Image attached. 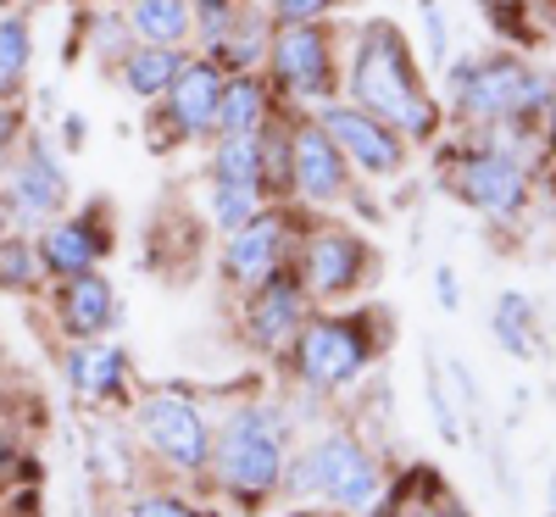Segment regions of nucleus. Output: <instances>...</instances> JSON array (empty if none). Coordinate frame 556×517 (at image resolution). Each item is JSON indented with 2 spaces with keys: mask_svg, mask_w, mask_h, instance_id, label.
Here are the masks:
<instances>
[{
  "mask_svg": "<svg viewBox=\"0 0 556 517\" xmlns=\"http://www.w3.org/2000/svg\"><path fill=\"white\" fill-rule=\"evenodd\" d=\"M351 96L367 117L390 123L406 139H429L440 128V106L429 101L424 73L412 62V45L390 17H374L356 39V62H351Z\"/></svg>",
  "mask_w": 556,
  "mask_h": 517,
  "instance_id": "obj_1",
  "label": "nucleus"
},
{
  "mask_svg": "<svg viewBox=\"0 0 556 517\" xmlns=\"http://www.w3.org/2000/svg\"><path fill=\"white\" fill-rule=\"evenodd\" d=\"M212 474L228 501L262 506L278 484H285V412L262 401H245L223 417L212 434Z\"/></svg>",
  "mask_w": 556,
  "mask_h": 517,
  "instance_id": "obj_2",
  "label": "nucleus"
},
{
  "mask_svg": "<svg viewBox=\"0 0 556 517\" xmlns=\"http://www.w3.org/2000/svg\"><path fill=\"white\" fill-rule=\"evenodd\" d=\"M278 490H290L295 501L323 495L334 512L362 517V512H379V501H384V474H379V462L367 456V445H362L356 434H323V440H312L301 456H290L285 484H278Z\"/></svg>",
  "mask_w": 556,
  "mask_h": 517,
  "instance_id": "obj_3",
  "label": "nucleus"
},
{
  "mask_svg": "<svg viewBox=\"0 0 556 517\" xmlns=\"http://www.w3.org/2000/svg\"><path fill=\"white\" fill-rule=\"evenodd\" d=\"M456 84V106L473 123H523L540 106H551V84L534 78L523 62L513 56H490V62H468L451 73Z\"/></svg>",
  "mask_w": 556,
  "mask_h": 517,
  "instance_id": "obj_4",
  "label": "nucleus"
},
{
  "mask_svg": "<svg viewBox=\"0 0 556 517\" xmlns=\"http://www.w3.org/2000/svg\"><path fill=\"white\" fill-rule=\"evenodd\" d=\"M134 429L146 440V451L162 456L173 474H206L212 467V429L190 395H178V390L146 395L134 412Z\"/></svg>",
  "mask_w": 556,
  "mask_h": 517,
  "instance_id": "obj_5",
  "label": "nucleus"
},
{
  "mask_svg": "<svg viewBox=\"0 0 556 517\" xmlns=\"http://www.w3.org/2000/svg\"><path fill=\"white\" fill-rule=\"evenodd\" d=\"M295 373L312 384V390H345L351 379H362L367 367V335L362 323L351 317H312L295 328Z\"/></svg>",
  "mask_w": 556,
  "mask_h": 517,
  "instance_id": "obj_6",
  "label": "nucleus"
},
{
  "mask_svg": "<svg viewBox=\"0 0 556 517\" xmlns=\"http://www.w3.org/2000/svg\"><path fill=\"white\" fill-rule=\"evenodd\" d=\"M67 167L56 162L51 139L45 134H28L23 139V156L12 162V184H7V212L28 228V223H51L62 206H67Z\"/></svg>",
  "mask_w": 556,
  "mask_h": 517,
  "instance_id": "obj_7",
  "label": "nucleus"
},
{
  "mask_svg": "<svg viewBox=\"0 0 556 517\" xmlns=\"http://www.w3.org/2000/svg\"><path fill=\"white\" fill-rule=\"evenodd\" d=\"M451 190L468 201L473 212L506 223V217H518L523 201H529V173H523L518 156H506V151H473V156L456 162Z\"/></svg>",
  "mask_w": 556,
  "mask_h": 517,
  "instance_id": "obj_8",
  "label": "nucleus"
},
{
  "mask_svg": "<svg viewBox=\"0 0 556 517\" xmlns=\"http://www.w3.org/2000/svg\"><path fill=\"white\" fill-rule=\"evenodd\" d=\"M273 73L278 84L301 101H329L334 96V45L317 23H285L273 39Z\"/></svg>",
  "mask_w": 556,
  "mask_h": 517,
  "instance_id": "obj_9",
  "label": "nucleus"
},
{
  "mask_svg": "<svg viewBox=\"0 0 556 517\" xmlns=\"http://www.w3.org/2000/svg\"><path fill=\"white\" fill-rule=\"evenodd\" d=\"M323 134L340 146V156H351L362 173H374V178H390L406 162L401 134L390 123H379V117H367L362 106H329L323 112Z\"/></svg>",
  "mask_w": 556,
  "mask_h": 517,
  "instance_id": "obj_10",
  "label": "nucleus"
},
{
  "mask_svg": "<svg viewBox=\"0 0 556 517\" xmlns=\"http://www.w3.org/2000/svg\"><path fill=\"white\" fill-rule=\"evenodd\" d=\"M367 262H374V256H367V245L356 240L351 228H317L306 256H301V273H306V290L312 295L340 301V295H351L362 278H367Z\"/></svg>",
  "mask_w": 556,
  "mask_h": 517,
  "instance_id": "obj_11",
  "label": "nucleus"
},
{
  "mask_svg": "<svg viewBox=\"0 0 556 517\" xmlns=\"http://www.w3.org/2000/svg\"><path fill=\"white\" fill-rule=\"evenodd\" d=\"M278 267H285V217L278 212H256L251 223H240L235 234H228V251H223L228 285L256 290L262 278H273Z\"/></svg>",
  "mask_w": 556,
  "mask_h": 517,
  "instance_id": "obj_12",
  "label": "nucleus"
},
{
  "mask_svg": "<svg viewBox=\"0 0 556 517\" xmlns=\"http://www.w3.org/2000/svg\"><path fill=\"white\" fill-rule=\"evenodd\" d=\"M34 251H39V267H45V273L78 278V273H96V267H101V256L112 251V234L101 228V212H84V217L51 223Z\"/></svg>",
  "mask_w": 556,
  "mask_h": 517,
  "instance_id": "obj_13",
  "label": "nucleus"
},
{
  "mask_svg": "<svg viewBox=\"0 0 556 517\" xmlns=\"http://www.w3.org/2000/svg\"><path fill=\"white\" fill-rule=\"evenodd\" d=\"M306 317V290H301V278H290L285 267H278L273 278H262L256 285V301L245 312V328H251V340L262 351H278V345H290V335L301 328Z\"/></svg>",
  "mask_w": 556,
  "mask_h": 517,
  "instance_id": "obj_14",
  "label": "nucleus"
},
{
  "mask_svg": "<svg viewBox=\"0 0 556 517\" xmlns=\"http://www.w3.org/2000/svg\"><path fill=\"white\" fill-rule=\"evenodd\" d=\"M290 167H295V190L306 201H334L345 190V156L323 123H301L295 139H290Z\"/></svg>",
  "mask_w": 556,
  "mask_h": 517,
  "instance_id": "obj_15",
  "label": "nucleus"
},
{
  "mask_svg": "<svg viewBox=\"0 0 556 517\" xmlns=\"http://www.w3.org/2000/svg\"><path fill=\"white\" fill-rule=\"evenodd\" d=\"M217 101H223V73L217 62H184L178 78L167 84V112L184 139H201L217 128Z\"/></svg>",
  "mask_w": 556,
  "mask_h": 517,
  "instance_id": "obj_16",
  "label": "nucleus"
},
{
  "mask_svg": "<svg viewBox=\"0 0 556 517\" xmlns=\"http://www.w3.org/2000/svg\"><path fill=\"white\" fill-rule=\"evenodd\" d=\"M117 317V290L106 285L101 273H78L62 278V295H56V323L67 328L73 340H101Z\"/></svg>",
  "mask_w": 556,
  "mask_h": 517,
  "instance_id": "obj_17",
  "label": "nucleus"
},
{
  "mask_svg": "<svg viewBox=\"0 0 556 517\" xmlns=\"http://www.w3.org/2000/svg\"><path fill=\"white\" fill-rule=\"evenodd\" d=\"M67 384H73L84 401H112V395L128 384V356H123L117 345L84 340L78 351H67Z\"/></svg>",
  "mask_w": 556,
  "mask_h": 517,
  "instance_id": "obj_18",
  "label": "nucleus"
},
{
  "mask_svg": "<svg viewBox=\"0 0 556 517\" xmlns=\"http://www.w3.org/2000/svg\"><path fill=\"white\" fill-rule=\"evenodd\" d=\"M178 67H184L178 45H134V51H123V89L139 101H156V96H167Z\"/></svg>",
  "mask_w": 556,
  "mask_h": 517,
  "instance_id": "obj_19",
  "label": "nucleus"
},
{
  "mask_svg": "<svg viewBox=\"0 0 556 517\" xmlns=\"http://www.w3.org/2000/svg\"><path fill=\"white\" fill-rule=\"evenodd\" d=\"M490 335L506 356H523L534 362L540 356V323H534V301L529 295H501L495 312H490Z\"/></svg>",
  "mask_w": 556,
  "mask_h": 517,
  "instance_id": "obj_20",
  "label": "nucleus"
},
{
  "mask_svg": "<svg viewBox=\"0 0 556 517\" xmlns=\"http://www.w3.org/2000/svg\"><path fill=\"white\" fill-rule=\"evenodd\" d=\"M128 28L146 45H178L190 34V0H128Z\"/></svg>",
  "mask_w": 556,
  "mask_h": 517,
  "instance_id": "obj_21",
  "label": "nucleus"
},
{
  "mask_svg": "<svg viewBox=\"0 0 556 517\" xmlns=\"http://www.w3.org/2000/svg\"><path fill=\"white\" fill-rule=\"evenodd\" d=\"M34 62V28L17 12H0V101H12Z\"/></svg>",
  "mask_w": 556,
  "mask_h": 517,
  "instance_id": "obj_22",
  "label": "nucleus"
},
{
  "mask_svg": "<svg viewBox=\"0 0 556 517\" xmlns=\"http://www.w3.org/2000/svg\"><path fill=\"white\" fill-rule=\"evenodd\" d=\"M212 184H240V190H262V146H256V134H223V139H217Z\"/></svg>",
  "mask_w": 556,
  "mask_h": 517,
  "instance_id": "obj_23",
  "label": "nucleus"
},
{
  "mask_svg": "<svg viewBox=\"0 0 556 517\" xmlns=\"http://www.w3.org/2000/svg\"><path fill=\"white\" fill-rule=\"evenodd\" d=\"M267 117V101H262V84L256 78H235L223 84V101H217V134H256Z\"/></svg>",
  "mask_w": 556,
  "mask_h": 517,
  "instance_id": "obj_24",
  "label": "nucleus"
},
{
  "mask_svg": "<svg viewBox=\"0 0 556 517\" xmlns=\"http://www.w3.org/2000/svg\"><path fill=\"white\" fill-rule=\"evenodd\" d=\"M212 212H217V228L235 234L240 223H251L262 212V190H240V184H212Z\"/></svg>",
  "mask_w": 556,
  "mask_h": 517,
  "instance_id": "obj_25",
  "label": "nucleus"
},
{
  "mask_svg": "<svg viewBox=\"0 0 556 517\" xmlns=\"http://www.w3.org/2000/svg\"><path fill=\"white\" fill-rule=\"evenodd\" d=\"M39 273H45V267H39V251H34V245L12 240L7 251H0V285H7V290H28Z\"/></svg>",
  "mask_w": 556,
  "mask_h": 517,
  "instance_id": "obj_26",
  "label": "nucleus"
},
{
  "mask_svg": "<svg viewBox=\"0 0 556 517\" xmlns=\"http://www.w3.org/2000/svg\"><path fill=\"white\" fill-rule=\"evenodd\" d=\"M128 517H212V512L178 501V495H139V501L128 506Z\"/></svg>",
  "mask_w": 556,
  "mask_h": 517,
  "instance_id": "obj_27",
  "label": "nucleus"
},
{
  "mask_svg": "<svg viewBox=\"0 0 556 517\" xmlns=\"http://www.w3.org/2000/svg\"><path fill=\"white\" fill-rule=\"evenodd\" d=\"M195 17H201V34L217 45L228 34V23H235V0H195Z\"/></svg>",
  "mask_w": 556,
  "mask_h": 517,
  "instance_id": "obj_28",
  "label": "nucleus"
},
{
  "mask_svg": "<svg viewBox=\"0 0 556 517\" xmlns=\"http://www.w3.org/2000/svg\"><path fill=\"white\" fill-rule=\"evenodd\" d=\"M17 139H23V112H17L12 101H0V173L12 167V156H17Z\"/></svg>",
  "mask_w": 556,
  "mask_h": 517,
  "instance_id": "obj_29",
  "label": "nucleus"
},
{
  "mask_svg": "<svg viewBox=\"0 0 556 517\" xmlns=\"http://www.w3.org/2000/svg\"><path fill=\"white\" fill-rule=\"evenodd\" d=\"M329 7H334V0H273L278 23H317Z\"/></svg>",
  "mask_w": 556,
  "mask_h": 517,
  "instance_id": "obj_30",
  "label": "nucleus"
},
{
  "mask_svg": "<svg viewBox=\"0 0 556 517\" xmlns=\"http://www.w3.org/2000/svg\"><path fill=\"white\" fill-rule=\"evenodd\" d=\"M434 285H440V301H445V306H456V278H451V267H440V273H434Z\"/></svg>",
  "mask_w": 556,
  "mask_h": 517,
  "instance_id": "obj_31",
  "label": "nucleus"
},
{
  "mask_svg": "<svg viewBox=\"0 0 556 517\" xmlns=\"http://www.w3.org/2000/svg\"><path fill=\"white\" fill-rule=\"evenodd\" d=\"M62 134H67V146H73V151H78V146H84V117H78V112H73V117H67V123H62Z\"/></svg>",
  "mask_w": 556,
  "mask_h": 517,
  "instance_id": "obj_32",
  "label": "nucleus"
},
{
  "mask_svg": "<svg viewBox=\"0 0 556 517\" xmlns=\"http://www.w3.org/2000/svg\"><path fill=\"white\" fill-rule=\"evenodd\" d=\"M285 517H345V512H334V506H329V512H323V506H295V512H285Z\"/></svg>",
  "mask_w": 556,
  "mask_h": 517,
  "instance_id": "obj_33",
  "label": "nucleus"
},
{
  "mask_svg": "<svg viewBox=\"0 0 556 517\" xmlns=\"http://www.w3.org/2000/svg\"><path fill=\"white\" fill-rule=\"evenodd\" d=\"M545 512L556 517V474H551V490H545Z\"/></svg>",
  "mask_w": 556,
  "mask_h": 517,
  "instance_id": "obj_34",
  "label": "nucleus"
},
{
  "mask_svg": "<svg viewBox=\"0 0 556 517\" xmlns=\"http://www.w3.org/2000/svg\"><path fill=\"white\" fill-rule=\"evenodd\" d=\"M7 217H12V212H7V201H0V228H7Z\"/></svg>",
  "mask_w": 556,
  "mask_h": 517,
  "instance_id": "obj_35",
  "label": "nucleus"
},
{
  "mask_svg": "<svg viewBox=\"0 0 556 517\" xmlns=\"http://www.w3.org/2000/svg\"><path fill=\"white\" fill-rule=\"evenodd\" d=\"M0 462H7V451H0Z\"/></svg>",
  "mask_w": 556,
  "mask_h": 517,
  "instance_id": "obj_36",
  "label": "nucleus"
}]
</instances>
